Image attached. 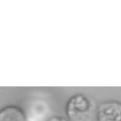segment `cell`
Segmentation results:
<instances>
[{"instance_id":"4","label":"cell","mask_w":121,"mask_h":121,"mask_svg":"<svg viewBox=\"0 0 121 121\" xmlns=\"http://www.w3.org/2000/svg\"><path fill=\"white\" fill-rule=\"evenodd\" d=\"M45 121H67L65 118H62V117H60V116H53L51 117L50 118H48V120Z\"/></svg>"},{"instance_id":"3","label":"cell","mask_w":121,"mask_h":121,"mask_svg":"<svg viewBox=\"0 0 121 121\" xmlns=\"http://www.w3.org/2000/svg\"><path fill=\"white\" fill-rule=\"evenodd\" d=\"M0 121H27V118L22 108L15 105H9L1 109Z\"/></svg>"},{"instance_id":"2","label":"cell","mask_w":121,"mask_h":121,"mask_svg":"<svg viewBox=\"0 0 121 121\" xmlns=\"http://www.w3.org/2000/svg\"><path fill=\"white\" fill-rule=\"evenodd\" d=\"M97 121H121V102L107 100L101 103L97 109Z\"/></svg>"},{"instance_id":"1","label":"cell","mask_w":121,"mask_h":121,"mask_svg":"<svg viewBox=\"0 0 121 121\" xmlns=\"http://www.w3.org/2000/svg\"><path fill=\"white\" fill-rule=\"evenodd\" d=\"M93 106L85 95L78 93L72 96L66 105V113L72 121H88L91 117Z\"/></svg>"}]
</instances>
